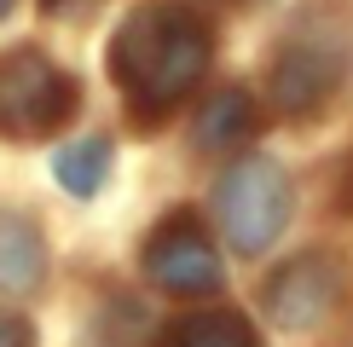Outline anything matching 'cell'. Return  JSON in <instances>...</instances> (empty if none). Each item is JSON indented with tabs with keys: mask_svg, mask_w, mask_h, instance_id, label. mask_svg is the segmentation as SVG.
I'll list each match as a JSON object with an SVG mask.
<instances>
[{
	"mask_svg": "<svg viewBox=\"0 0 353 347\" xmlns=\"http://www.w3.org/2000/svg\"><path fill=\"white\" fill-rule=\"evenodd\" d=\"M209 58H214L209 23L185 6L151 0V6H134L116 23L110 47H105V70L139 122H157L203 81Z\"/></svg>",
	"mask_w": 353,
	"mask_h": 347,
	"instance_id": "cell-1",
	"label": "cell"
},
{
	"mask_svg": "<svg viewBox=\"0 0 353 347\" xmlns=\"http://www.w3.org/2000/svg\"><path fill=\"white\" fill-rule=\"evenodd\" d=\"M353 76V18L342 0L307 6L272 58V105L284 116H319Z\"/></svg>",
	"mask_w": 353,
	"mask_h": 347,
	"instance_id": "cell-2",
	"label": "cell"
},
{
	"mask_svg": "<svg viewBox=\"0 0 353 347\" xmlns=\"http://www.w3.org/2000/svg\"><path fill=\"white\" fill-rule=\"evenodd\" d=\"M290 209H296V185H290L284 162L267 156V151L238 156V162L220 174V185H214L220 231H226V243H232L243 260H261L278 238H284Z\"/></svg>",
	"mask_w": 353,
	"mask_h": 347,
	"instance_id": "cell-3",
	"label": "cell"
},
{
	"mask_svg": "<svg viewBox=\"0 0 353 347\" xmlns=\"http://www.w3.org/2000/svg\"><path fill=\"white\" fill-rule=\"evenodd\" d=\"M81 110V81L41 47L0 52V139H52Z\"/></svg>",
	"mask_w": 353,
	"mask_h": 347,
	"instance_id": "cell-4",
	"label": "cell"
},
{
	"mask_svg": "<svg viewBox=\"0 0 353 347\" xmlns=\"http://www.w3.org/2000/svg\"><path fill=\"white\" fill-rule=\"evenodd\" d=\"M145 278L157 289H168V295L180 301H203L220 289V249L214 238L203 231V220L191 209H174L163 226L145 238V255H139Z\"/></svg>",
	"mask_w": 353,
	"mask_h": 347,
	"instance_id": "cell-5",
	"label": "cell"
},
{
	"mask_svg": "<svg viewBox=\"0 0 353 347\" xmlns=\"http://www.w3.org/2000/svg\"><path fill=\"white\" fill-rule=\"evenodd\" d=\"M342 295V260L336 255H301L267 284V313L278 330H313Z\"/></svg>",
	"mask_w": 353,
	"mask_h": 347,
	"instance_id": "cell-6",
	"label": "cell"
},
{
	"mask_svg": "<svg viewBox=\"0 0 353 347\" xmlns=\"http://www.w3.org/2000/svg\"><path fill=\"white\" fill-rule=\"evenodd\" d=\"M47 284V243L41 226L18 209H0V295H35Z\"/></svg>",
	"mask_w": 353,
	"mask_h": 347,
	"instance_id": "cell-7",
	"label": "cell"
},
{
	"mask_svg": "<svg viewBox=\"0 0 353 347\" xmlns=\"http://www.w3.org/2000/svg\"><path fill=\"white\" fill-rule=\"evenodd\" d=\"M255 134V98L243 87H220L214 98H203V110L191 116V145L197 151H232Z\"/></svg>",
	"mask_w": 353,
	"mask_h": 347,
	"instance_id": "cell-8",
	"label": "cell"
},
{
	"mask_svg": "<svg viewBox=\"0 0 353 347\" xmlns=\"http://www.w3.org/2000/svg\"><path fill=\"white\" fill-rule=\"evenodd\" d=\"M110 162H116V145H110L105 134H87V139H70L64 151L52 156V180L64 185V191L76 197V202H87V197L105 191Z\"/></svg>",
	"mask_w": 353,
	"mask_h": 347,
	"instance_id": "cell-9",
	"label": "cell"
},
{
	"mask_svg": "<svg viewBox=\"0 0 353 347\" xmlns=\"http://www.w3.org/2000/svg\"><path fill=\"white\" fill-rule=\"evenodd\" d=\"M163 347H261L243 313H197L163 336Z\"/></svg>",
	"mask_w": 353,
	"mask_h": 347,
	"instance_id": "cell-10",
	"label": "cell"
},
{
	"mask_svg": "<svg viewBox=\"0 0 353 347\" xmlns=\"http://www.w3.org/2000/svg\"><path fill=\"white\" fill-rule=\"evenodd\" d=\"M29 341H35L29 318H23V313H6V307H0V347H29Z\"/></svg>",
	"mask_w": 353,
	"mask_h": 347,
	"instance_id": "cell-11",
	"label": "cell"
},
{
	"mask_svg": "<svg viewBox=\"0 0 353 347\" xmlns=\"http://www.w3.org/2000/svg\"><path fill=\"white\" fill-rule=\"evenodd\" d=\"M336 191H342V197H336V209H342V214H353V156H347V168H342V185H336Z\"/></svg>",
	"mask_w": 353,
	"mask_h": 347,
	"instance_id": "cell-12",
	"label": "cell"
},
{
	"mask_svg": "<svg viewBox=\"0 0 353 347\" xmlns=\"http://www.w3.org/2000/svg\"><path fill=\"white\" fill-rule=\"evenodd\" d=\"M12 6H18V0H0V23H6V18H12Z\"/></svg>",
	"mask_w": 353,
	"mask_h": 347,
	"instance_id": "cell-13",
	"label": "cell"
},
{
	"mask_svg": "<svg viewBox=\"0 0 353 347\" xmlns=\"http://www.w3.org/2000/svg\"><path fill=\"white\" fill-rule=\"evenodd\" d=\"M41 6H47V12H64V6H70V0H41Z\"/></svg>",
	"mask_w": 353,
	"mask_h": 347,
	"instance_id": "cell-14",
	"label": "cell"
}]
</instances>
